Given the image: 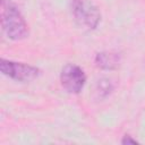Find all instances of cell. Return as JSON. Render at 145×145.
<instances>
[{
	"label": "cell",
	"instance_id": "cell-2",
	"mask_svg": "<svg viewBox=\"0 0 145 145\" xmlns=\"http://www.w3.org/2000/svg\"><path fill=\"white\" fill-rule=\"evenodd\" d=\"M71 12L77 25L87 31L95 29L101 22L100 10L89 0H71Z\"/></svg>",
	"mask_w": 145,
	"mask_h": 145
},
{
	"label": "cell",
	"instance_id": "cell-6",
	"mask_svg": "<svg viewBox=\"0 0 145 145\" xmlns=\"http://www.w3.org/2000/svg\"><path fill=\"white\" fill-rule=\"evenodd\" d=\"M113 89V86H112V83L106 79V78H102L97 82V85H96V93L99 94V97H105L108 96Z\"/></svg>",
	"mask_w": 145,
	"mask_h": 145
},
{
	"label": "cell",
	"instance_id": "cell-1",
	"mask_svg": "<svg viewBox=\"0 0 145 145\" xmlns=\"http://www.w3.org/2000/svg\"><path fill=\"white\" fill-rule=\"evenodd\" d=\"M1 26L6 36L19 41L28 35L27 23L18 7L10 0H1Z\"/></svg>",
	"mask_w": 145,
	"mask_h": 145
},
{
	"label": "cell",
	"instance_id": "cell-7",
	"mask_svg": "<svg viewBox=\"0 0 145 145\" xmlns=\"http://www.w3.org/2000/svg\"><path fill=\"white\" fill-rule=\"evenodd\" d=\"M121 144L122 145H130V144L134 145V144H138V142L135 138H133L130 135H125L121 139Z\"/></svg>",
	"mask_w": 145,
	"mask_h": 145
},
{
	"label": "cell",
	"instance_id": "cell-5",
	"mask_svg": "<svg viewBox=\"0 0 145 145\" xmlns=\"http://www.w3.org/2000/svg\"><path fill=\"white\" fill-rule=\"evenodd\" d=\"M121 56L113 51H102L95 56V65L103 70H113L119 67Z\"/></svg>",
	"mask_w": 145,
	"mask_h": 145
},
{
	"label": "cell",
	"instance_id": "cell-4",
	"mask_svg": "<svg viewBox=\"0 0 145 145\" xmlns=\"http://www.w3.org/2000/svg\"><path fill=\"white\" fill-rule=\"evenodd\" d=\"M60 82L62 87L71 94H78L86 82V75L84 70L74 63L66 65L60 72Z\"/></svg>",
	"mask_w": 145,
	"mask_h": 145
},
{
	"label": "cell",
	"instance_id": "cell-3",
	"mask_svg": "<svg viewBox=\"0 0 145 145\" xmlns=\"http://www.w3.org/2000/svg\"><path fill=\"white\" fill-rule=\"evenodd\" d=\"M0 70L5 76L18 82H31L37 78L41 72L40 69L34 66L24 62L6 60L3 58L0 60Z\"/></svg>",
	"mask_w": 145,
	"mask_h": 145
}]
</instances>
